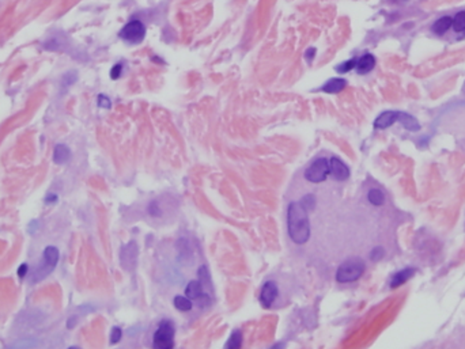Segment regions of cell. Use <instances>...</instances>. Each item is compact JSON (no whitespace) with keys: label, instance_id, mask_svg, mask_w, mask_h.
<instances>
[{"label":"cell","instance_id":"obj_1","mask_svg":"<svg viewBox=\"0 0 465 349\" xmlns=\"http://www.w3.org/2000/svg\"><path fill=\"white\" fill-rule=\"evenodd\" d=\"M287 232L292 242L305 245L310 238V222L308 211L299 201H292L287 208Z\"/></svg>","mask_w":465,"mask_h":349},{"label":"cell","instance_id":"obj_2","mask_svg":"<svg viewBox=\"0 0 465 349\" xmlns=\"http://www.w3.org/2000/svg\"><path fill=\"white\" fill-rule=\"evenodd\" d=\"M176 326L170 320H162L153 336V349H174Z\"/></svg>","mask_w":465,"mask_h":349},{"label":"cell","instance_id":"obj_3","mask_svg":"<svg viewBox=\"0 0 465 349\" xmlns=\"http://www.w3.org/2000/svg\"><path fill=\"white\" fill-rule=\"evenodd\" d=\"M364 262L361 258H350L337 268L336 280L341 284L357 281L364 273Z\"/></svg>","mask_w":465,"mask_h":349},{"label":"cell","instance_id":"obj_4","mask_svg":"<svg viewBox=\"0 0 465 349\" xmlns=\"http://www.w3.org/2000/svg\"><path fill=\"white\" fill-rule=\"evenodd\" d=\"M329 177V159L317 158L305 170V178L311 184H321Z\"/></svg>","mask_w":465,"mask_h":349},{"label":"cell","instance_id":"obj_5","mask_svg":"<svg viewBox=\"0 0 465 349\" xmlns=\"http://www.w3.org/2000/svg\"><path fill=\"white\" fill-rule=\"evenodd\" d=\"M59 262V250L54 246H48L42 253V261L36 271V281L48 276Z\"/></svg>","mask_w":465,"mask_h":349},{"label":"cell","instance_id":"obj_6","mask_svg":"<svg viewBox=\"0 0 465 349\" xmlns=\"http://www.w3.org/2000/svg\"><path fill=\"white\" fill-rule=\"evenodd\" d=\"M119 37L129 44H139V42L143 41L144 37H146V26L142 21L133 19L120 30Z\"/></svg>","mask_w":465,"mask_h":349},{"label":"cell","instance_id":"obj_7","mask_svg":"<svg viewBox=\"0 0 465 349\" xmlns=\"http://www.w3.org/2000/svg\"><path fill=\"white\" fill-rule=\"evenodd\" d=\"M279 295V291H278V285L275 281L269 280L265 281V284L262 285L261 291H260V303L264 308H271L274 306L276 298Z\"/></svg>","mask_w":465,"mask_h":349},{"label":"cell","instance_id":"obj_8","mask_svg":"<svg viewBox=\"0 0 465 349\" xmlns=\"http://www.w3.org/2000/svg\"><path fill=\"white\" fill-rule=\"evenodd\" d=\"M329 175L334 178L335 181L341 182V181H346L350 178V169L343 160L334 156L329 159Z\"/></svg>","mask_w":465,"mask_h":349},{"label":"cell","instance_id":"obj_9","mask_svg":"<svg viewBox=\"0 0 465 349\" xmlns=\"http://www.w3.org/2000/svg\"><path fill=\"white\" fill-rule=\"evenodd\" d=\"M137 257V246L135 242H129L121 249V254H120V261L121 265L127 271H132V268L136 264Z\"/></svg>","mask_w":465,"mask_h":349},{"label":"cell","instance_id":"obj_10","mask_svg":"<svg viewBox=\"0 0 465 349\" xmlns=\"http://www.w3.org/2000/svg\"><path fill=\"white\" fill-rule=\"evenodd\" d=\"M399 119V112H393V110H387V112L381 113L376 120H374V128L376 129H387L389 126L397 121Z\"/></svg>","mask_w":465,"mask_h":349},{"label":"cell","instance_id":"obj_11","mask_svg":"<svg viewBox=\"0 0 465 349\" xmlns=\"http://www.w3.org/2000/svg\"><path fill=\"white\" fill-rule=\"evenodd\" d=\"M374 67H376V57L371 53H364L362 57H359L357 60L355 70H357L359 75H366V74L373 71Z\"/></svg>","mask_w":465,"mask_h":349},{"label":"cell","instance_id":"obj_12","mask_svg":"<svg viewBox=\"0 0 465 349\" xmlns=\"http://www.w3.org/2000/svg\"><path fill=\"white\" fill-rule=\"evenodd\" d=\"M347 86L346 79L343 77H334L322 86L321 91L325 94H339L340 91H343Z\"/></svg>","mask_w":465,"mask_h":349},{"label":"cell","instance_id":"obj_13","mask_svg":"<svg viewBox=\"0 0 465 349\" xmlns=\"http://www.w3.org/2000/svg\"><path fill=\"white\" fill-rule=\"evenodd\" d=\"M185 296L191 300H199L203 296V284L200 280H191L185 287Z\"/></svg>","mask_w":465,"mask_h":349},{"label":"cell","instance_id":"obj_14","mask_svg":"<svg viewBox=\"0 0 465 349\" xmlns=\"http://www.w3.org/2000/svg\"><path fill=\"white\" fill-rule=\"evenodd\" d=\"M452 25H453V18L449 17V15H445V17L437 19L436 22L433 24V26H431V30L437 36H443L447 30H450Z\"/></svg>","mask_w":465,"mask_h":349},{"label":"cell","instance_id":"obj_15","mask_svg":"<svg viewBox=\"0 0 465 349\" xmlns=\"http://www.w3.org/2000/svg\"><path fill=\"white\" fill-rule=\"evenodd\" d=\"M413 273H415V269H412V268H406V269H403V271H399L397 273H394L393 276H392V280H390V287H392V288H397L400 285H403L413 276Z\"/></svg>","mask_w":465,"mask_h":349},{"label":"cell","instance_id":"obj_16","mask_svg":"<svg viewBox=\"0 0 465 349\" xmlns=\"http://www.w3.org/2000/svg\"><path fill=\"white\" fill-rule=\"evenodd\" d=\"M71 159V150L64 144H57L53 151V162L56 165H64Z\"/></svg>","mask_w":465,"mask_h":349},{"label":"cell","instance_id":"obj_17","mask_svg":"<svg viewBox=\"0 0 465 349\" xmlns=\"http://www.w3.org/2000/svg\"><path fill=\"white\" fill-rule=\"evenodd\" d=\"M397 121H400L406 129L411 130V132H416V130L420 129L419 121H417L413 116H410V114H407V113L404 112H399V119H397Z\"/></svg>","mask_w":465,"mask_h":349},{"label":"cell","instance_id":"obj_18","mask_svg":"<svg viewBox=\"0 0 465 349\" xmlns=\"http://www.w3.org/2000/svg\"><path fill=\"white\" fill-rule=\"evenodd\" d=\"M367 200H369L371 205L381 207V205H384V202H385V195L382 193V190L373 188V189H370L369 192H367Z\"/></svg>","mask_w":465,"mask_h":349},{"label":"cell","instance_id":"obj_19","mask_svg":"<svg viewBox=\"0 0 465 349\" xmlns=\"http://www.w3.org/2000/svg\"><path fill=\"white\" fill-rule=\"evenodd\" d=\"M242 341H244V336H242L241 330H234L227 340L225 349H241L242 348Z\"/></svg>","mask_w":465,"mask_h":349},{"label":"cell","instance_id":"obj_20","mask_svg":"<svg viewBox=\"0 0 465 349\" xmlns=\"http://www.w3.org/2000/svg\"><path fill=\"white\" fill-rule=\"evenodd\" d=\"M173 304H174V307L177 308L179 311H182V313L191 311L192 307H193V304H192L191 299H189V298H186V296H182V295L174 296Z\"/></svg>","mask_w":465,"mask_h":349},{"label":"cell","instance_id":"obj_21","mask_svg":"<svg viewBox=\"0 0 465 349\" xmlns=\"http://www.w3.org/2000/svg\"><path fill=\"white\" fill-rule=\"evenodd\" d=\"M452 27H453V31H456V33H463V31H465V10L457 12V14L454 15Z\"/></svg>","mask_w":465,"mask_h":349},{"label":"cell","instance_id":"obj_22","mask_svg":"<svg viewBox=\"0 0 465 349\" xmlns=\"http://www.w3.org/2000/svg\"><path fill=\"white\" fill-rule=\"evenodd\" d=\"M357 60L358 59H351V60H347L344 63H341L339 64L335 70L339 72V74H347V72L352 71L355 67H357Z\"/></svg>","mask_w":465,"mask_h":349},{"label":"cell","instance_id":"obj_23","mask_svg":"<svg viewBox=\"0 0 465 349\" xmlns=\"http://www.w3.org/2000/svg\"><path fill=\"white\" fill-rule=\"evenodd\" d=\"M299 202L304 205V208L306 209V211H313L314 207H316V197H314L313 195H306Z\"/></svg>","mask_w":465,"mask_h":349},{"label":"cell","instance_id":"obj_24","mask_svg":"<svg viewBox=\"0 0 465 349\" xmlns=\"http://www.w3.org/2000/svg\"><path fill=\"white\" fill-rule=\"evenodd\" d=\"M123 337V330L117 327V326H114L112 327V331H110V344H117Z\"/></svg>","mask_w":465,"mask_h":349},{"label":"cell","instance_id":"obj_25","mask_svg":"<svg viewBox=\"0 0 465 349\" xmlns=\"http://www.w3.org/2000/svg\"><path fill=\"white\" fill-rule=\"evenodd\" d=\"M384 254H385L384 249L380 248V246H377V248H374L373 250H371V253H370V258H371V261L377 262V261L381 260L382 257H384Z\"/></svg>","mask_w":465,"mask_h":349},{"label":"cell","instance_id":"obj_26","mask_svg":"<svg viewBox=\"0 0 465 349\" xmlns=\"http://www.w3.org/2000/svg\"><path fill=\"white\" fill-rule=\"evenodd\" d=\"M199 276H200V283H202V284L203 285L209 284V273H208L207 267H204L203 265V267L199 269Z\"/></svg>","mask_w":465,"mask_h":349},{"label":"cell","instance_id":"obj_27","mask_svg":"<svg viewBox=\"0 0 465 349\" xmlns=\"http://www.w3.org/2000/svg\"><path fill=\"white\" fill-rule=\"evenodd\" d=\"M121 74H123V64H121V63L116 64L113 68L110 70V77L114 79V80H116V79H119V77L121 76Z\"/></svg>","mask_w":465,"mask_h":349},{"label":"cell","instance_id":"obj_28","mask_svg":"<svg viewBox=\"0 0 465 349\" xmlns=\"http://www.w3.org/2000/svg\"><path fill=\"white\" fill-rule=\"evenodd\" d=\"M98 106H101V107H110V100H109V98H107L106 95H103V94H100L98 95Z\"/></svg>","mask_w":465,"mask_h":349},{"label":"cell","instance_id":"obj_29","mask_svg":"<svg viewBox=\"0 0 465 349\" xmlns=\"http://www.w3.org/2000/svg\"><path fill=\"white\" fill-rule=\"evenodd\" d=\"M77 80V75H74V72H70V74H67L63 77V83L66 84V86H71L72 83Z\"/></svg>","mask_w":465,"mask_h":349},{"label":"cell","instance_id":"obj_30","mask_svg":"<svg viewBox=\"0 0 465 349\" xmlns=\"http://www.w3.org/2000/svg\"><path fill=\"white\" fill-rule=\"evenodd\" d=\"M27 271H29V267H27V264H22V265L18 268L19 278H25V276L27 274Z\"/></svg>","mask_w":465,"mask_h":349},{"label":"cell","instance_id":"obj_31","mask_svg":"<svg viewBox=\"0 0 465 349\" xmlns=\"http://www.w3.org/2000/svg\"><path fill=\"white\" fill-rule=\"evenodd\" d=\"M314 54H316V49H314V48H310V49H308L306 54H305V59L308 60V61H311L313 57H314Z\"/></svg>","mask_w":465,"mask_h":349},{"label":"cell","instance_id":"obj_32","mask_svg":"<svg viewBox=\"0 0 465 349\" xmlns=\"http://www.w3.org/2000/svg\"><path fill=\"white\" fill-rule=\"evenodd\" d=\"M56 200H57V196L51 195V196H48V197H47V200H45V201H47V202H54Z\"/></svg>","mask_w":465,"mask_h":349},{"label":"cell","instance_id":"obj_33","mask_svg":"<svg viewBox=\"0 0 465 349\" xmlns=\"http://www.w3.org/2000/svg\"><path fill=\"white\" fill-rule=\"evenodd\" d=\"M68 349H80V348H79V347H70Z\"/></svg>","mask_w":465,"mask_h":349}]
</instances>
